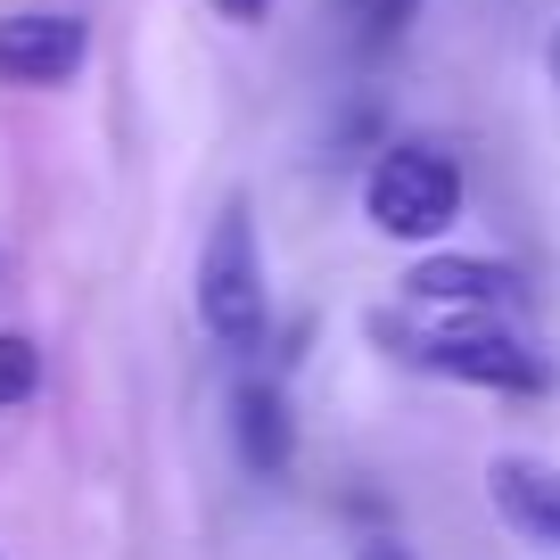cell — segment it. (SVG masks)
<instances>
[{"mask_svg":"<svg viewBox=\"0 0 560 560\" xmlns=\"http://www.w3.org/2000/svg\"><path fill=\"white\" fill-rule=\"evenodd\" d=\"M520 298V272L494 256H429L404 272V305H438V314H503Z\"/></svg>","mask_w":560,"mask_h":560,"instance_id":"8992f818","label":"cell"},{"mask_svg":"<svg viewBox=\"0 0 560 560\" xmlns=\"http://www.w3.org/2000/svg\"><path fill=\"white\" fill-rule=\"evenodd\" d=\"M34 387H42V347H34V338H18V330H0V412L25 404Z\"/></svg>","mask_w":560,"mask_h":560,"instance_id":"9c48e42d","label":"cell"},{"mask_svg":"<svg viewBox=\"0 0 560 560\" xmlns=\"http://www.w3.org/2000/svg\"><path fill=\"white\" fill-rule=\"evenodd\" d=\"M363 207H371V223H380L387 240H445L454 214H462V165L445 158V149H429V140L387 149V158L371 165Z\"/></svg>","mask_w":560,"mask_h":560,"instance_id":"3957f363","label":"cell"},{"mask_svg":"<svg viewBox=\"0 0 560 560\" xmlns=\"http://www.w3.org/2000/svg\"><path fill=\"white\" fill-rule=\"evenodd\" d=\"M338 9H347V34L363 42V50H380V42H396L404 25H412L420 0H338Z\"/></svg>","mask_w":560,"mask_h":560,"instance_id":"ba28073f","label":"cell"},{"mask_svg":"<svg viewBox=\"0 0 560 560\" xmlns=\"http://www.w3.org/2000/svg\"><path fill=\"white\" fill-rule=\"evenodd\" d=\"M198 322L223 347H264V330H272V289H264V247L247 207H223L198 247Z\"/></svg>","mask_w":560,"mask_h":560,"instance_id":"7a4b0ae2","label":"cell"},{"mask_svg":"<svg viewBox=\"0 0 560 560\" xmlns=\"http://www.w3.org/2000/svg\"><path fill=\"white\" fill-rule=\"evenodd\" d=\"M214 9H223V18H240V25H256V18H264V0H214Z\"/></svg>","mask_w":560,"mask_h":560,"instance_id":"30bf717a","label":"cell"},{"mask_svg":"<svg viewBox=\"0 0 560 560\" xmlns=\"http://www.w3.org/2000/svg\"><path fill=\"white\" fill-rule=\"evenodd\" d=\"M487 503L503 511L511 536H527L544 560H560V470L536 454H494L487 462Z\"/></svg>","mask_w":560,"mask_h":560,"instance_id":"5b68a950","label":"cell"},{"mask_svg":"<svg viewBox=\"0 0 560 560\" xmlns=\"http://www.w3.org/2000/svg\"><path fill=\"white\" fill-rule=\"evenodd\" d=\"M354 560H404V552H396V544H371V552H354Z\"/></svg>","mask_w":560,"mask_h":560,"instance_id":"8fae6325","label":"cell"},{"mask_svg":"<svg viewBox=\"0 0 560 560\" xmlns=\"http://www.w3.org/2000/svg\"><path fill=\"white\" fill-rule=\"evenodd\" d=\"M91 34L83 18L67 9H25V18H0V83H25V91H50L83 67Z\"/></svg>","mask_w":560,"mask_h":560,"instance_id":"277c9868","label":"cell"},{"mask_svg":"<svg viewBox=\"0 0 560 560\" xmlns=\"http://www.w3.org/2000/svg\"><path fill=\"white\" fill-rule=\"evenodd\" d=\"M380 338L404 354V363L470 380V387H503V396H544V387H552V363H544L520 330H503V322H487V314L412 305V314H380Z\"/></svg>","mask_w":560,"mask_h":560,"instance_id":"6da1fadb","label":"cell"},{"mask_svg":"<svg viewBox=\"0 0 560 560\" xmlns=\"http://www.w3.org/2000/svg\"><path fill=\"white\" fill-rule=\"evenodd\" d=\"M231 445H240V462L256 478H280L289 470V445H298V429H289V404H280V387L247 380L240 396H231Z\"/></svg>","mask_w":560,"mask_h":560,"instance_id":"52a82bcc","label":"cell"}]
</instances>
